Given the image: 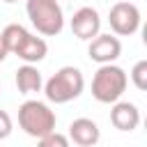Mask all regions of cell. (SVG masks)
I'll return each instance as SVG.
<instances>
[{
  "instance_id": "9",
  "label": "cell",
  "mask_w": 147,
  "mask_h": 147,
  "mask_svg": "<svg viewBox=\"0 0 147 147\" xmlns=\"http://www.w3.org/2000/svg\"><path fill=\"white\" fill-rule=\"evenodd\" d=\"M110 124L117 131H124V133L136 131L138 124H140V110H138V106L131 103V101H115L113 108H110Z\"/></svg>"
},
{
  "instance_id": "13",
  "label": "cell",
  "mask_w": 147,
  "mask_h": 147,
  "mask_svg": "<svg viewBox=\"0 0 147 147\" xmlns=\"http://www.w3.org/2000/svg\"><path fill=\"white\" fill-rule=\"evenodd\" d=\"M37 147H71V142H69L67 136H62L57 131H51V133L37 138Z\"/></svg>"
},
{
  "instance_id": "6",
  "label": "cell",
  "mask_w": 147,
  "mask_h": 147,
  "mask_svg": "<svg viewBox=\"0 0 147 147\" xmlns=\"http://www.w3.org/2000/svg\"><path fill=\"white\" fill-rule=\"evenodd\" d=\"M87 55L96 64H110L122 55V41H119V37H115L110 32H106V34L99 32L94 39H90Z\"/></svg>"
},
{
  "instance_id": "14",
  "label": "cell",
  "mask_w": 147,
  "mask_h": 147,
  "mask_svg": "<svg viewBox=\"0 0 147 147\" xmlns=\"http://www.w3.org/2000/svg\"><path fill=\"white\" fill-rule=\"evenodd\" d=\"M11 129H14V124H11L9 113H7V110H0V140L9 138V136H11Z\"/></svg>"
},
{
  "instance_id": "12",
  "label": "cell",
  "mask_w": 147,
  "mask_h": 147,
  "mask_svg": "<svg viewBox=\"0 0 147 147\" xmlns=\"http://www.w3.org/2000/svg\"><path fill=\"white\" fill-rule=\"evenodd\" d=\"M129 78H131V83L136 85V90L145 92V90H147V60H138V62L133 64Z\"/></svg>"
},
{
  "instance_id": "10",
  "label": "cell",
  "mask_w": 147,
  "mask_h": 147,
  "mask_svg": "<svg viewBox=\"0 0 147 147\" xmlns=\"http://www.w3.org/2000/svg\"><path fill=\"white\" fill-rule=\"evenodd\" d=\"M46 53H48L46 39L32 34V32H28V34L23 37V41H21V44L16 46V51H14V55H18L25 64H37V62H41V60L46 57Z\"/></svg>"
},
{
  "instance_id": "2",
  "label": "cell",
  "mask_w": 147,
  "mask_h": 147,
  "mask_svg": "<svg viewBox=\"0 0 147 147\" xmlns=\"http://www.w3.org/2000/svg\"><path fill=\"white\" fill-rule=\"evenodd\" d=\"M126 85H129V76L122 67H117L115 62L99 64L96 74L92 76V96L99 103H115L126 92Z\"/></svg>"
},
{
  "instance_id": "5",
  "label": "cell",
  "mask_w": 147,
  "mask_h": 147,
  "mask_svg": "<svg viewBox=\"0 0 147 147\" xmlns=\"http://www.w3.org/2000/svg\"><path fill=\"white\" fill-rule=\"evenodd\" d=\"M140 9L138 5L129 2V0H119L110 7L108 11V23H110V30L115 37H131L140 30Z\"/></svg>"
},
{
  "instance_id": "8",
  "label": "cell",
  "mask_w": 147,
  "mask_h": 147,
  "mask_svg": "<svg viewBox=\"0 0 147 147\" xmlns=\"http://www.w3.org/2000/svg\"><path fill=\"white\" fill-rule=\"evenodd\" d=\"M69 142H74L76 147H94L101 140V129L94 119L90 117H78L69 124Z\"/></svg>"
},
{
  "instance_id": "11",
  "label": "cell",
  "mask_w": 147,
  "mask_h": 147,
  "mask_svg": "<svg viewBox=\"0 0 147 147\" xmlns=\"http://www.w3.org/2000/svg\"><path fill=\"white\" fill-rule=\"evenodd\" d=\"M16 87H18L21 94L41 92L44 78H41V71L37 69V64H23V67L16 69Z\"/></svg>"
},
{
  "instance_id": "4",
  "label": "cell",
  "mask_w": 147,
  "mask_h": 147,
  "mask_svg": "<svg viewBox=\"0 0 147 147\" xmlns=\"http://www.w3.org/2000/svg\"><path fill=\"white\" fill-rule=\"evenodd\" d=\"M25 14L32 28L44 37H55L64 28V11L57 0H28Z\"/></svg>"
},
{
  "instance_id": "1",
  "label": "cell",
  "mask_w": 147,
  "mask_h": 147,
  "mask_svg": "<svg viewBox=\"0 0 147 147\" xmlns=\"http://www.w3.org/2000/svg\"><path fill=\"white\" fill-rule=\"evenodd\" d=\"M85 90V76L78 67H60L46 83H44V94L51 103H69L78 99Z\"/></svg>"
},
{
  "instance_id": "7",
  "label": "cell",
  "mask_w": 147,
  "mask_h": 147,
  "mask_svg": "<svg viewBox=\"0 0 147 147\" xmlns=\"http://www.w3.org/2000/svg\"><path fill=\"white\" fill-rule=\"evenodd\" d=\"M69 25H71L74 37H78L83 41H90V39H94L101 32V16H99V11L94 7L85 5V7H80V9L74 11Z\"/></svg>"
},
{
  "instance_id": "3",
  "label": "cell",
  "mask_w": 147,
  "mask_h": 147,
  "mask_svg": "<svg viewBox=\"0 0 147 147\" xmlns=\"http://www.w3.org/2000/svg\"><path fill=\"white\" fill-rule=\"evenodd\" d=\"M55 113L51 110L48 103L37 101V99H28L21 103L18 108V126L23 129L25 136L30 138H41L51 131H55Z\"/></svg>"
},
{
  "instance_id": "16",
  "label": "cell",
  "mask_w": 147,
  "mask_h": 147,
  "mask_svg": "<svg viewBox=\"0 0 147 147\" xmlns=\"http://www.w3.org/2000/svg\"><path fill=\"white\" fill-rule=\"evenodd\" d=\"M2 2H9V5H11V2H18V0H2Z\"/></svg>"
},
{
  "instance_id": "15",
  "label": "cell",
  "mask_w": 147,
  "mask_h": 147,
  "mask_svg": "<svg viewBox=\"0 0 147 147\" xmlns=\"http://www.w3.org/2000/svg\"><path fill=\"white\" fill-rule=\"evenodd\" d=\"M9 53H7V46H5V41H2V34H0V62L7 57Z\"/></svg>"
}]
</instances>
